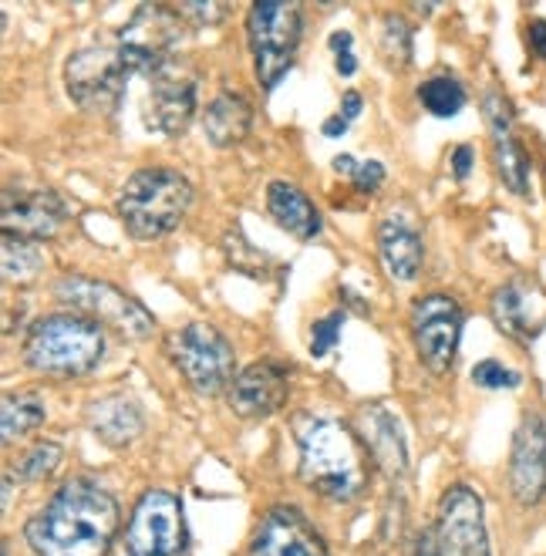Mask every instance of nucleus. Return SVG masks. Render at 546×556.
<instances>
[{"instance_id": "3", "label": "nucleus", "mask_w": 546, "mask_h": 556, "mask_svg": "<svg viewBox=\"0 0 546 556\" xmlns=\"http://www.w3.org/2000/svg\"><path fill=\"white\" fill-rule=\"evenodd\" d=\"M24 362L30 371L75 381L105 362V331L81 314H48L30 324L24 338Z\"/></svg>"}, {"instance_id": "36", "label": "nucleus", "mask_w": 546, "mask_h": 556, "mask_svg": "<svg viewBox=\"0 0 546 556\" xmlns=\"http://www.w3.org/2000/svg\"><path fill=\"white\" fill-rule=\"evenodd\" d=\"M408 556H442L439 540H435V530H422L419 536H415V540H411Z\"/></svg>"}, {"instance_id": "9", "label": "nucleus", "mask_w": 546, "mask_h": 556, "mask_svg": "<svg viewBox=\"0 0 546 556\" xmlns=\"http://www.w3.org/2000/svg\"><path fill=\"white\" fill-rule=\"evenodd\" d=\"M128 78L132 75H128V68L122 64L115 45L81 48L64 64V88H68L72 102L85 112L112 115L122 105Z\"/></svg>"}, {"instance_id": "8", "label": "nucleus", "mask_w": 546, "mask_h": 556, "mask_svg": "<svg viewBox=\"0 0 546 556\" xmlns=\"http://www.w3.org/2000/svg\"><path fill=\"white\" fill-rule=\"evenodd\" d=\"M182 30H186V17L179 14V8H166V4L136 8L115 38L118 58L128 68V75H152L163 64L176 61Z\"/></svg>"}, {"instance_id": "13", "label": "nucleus", "mask_w": 546, "mask_h": 556, "mask_svg": "<svg viewBox=\"0 0 546 556\" xmlns=\"http://www.w3.org/2000/svg\"><path fill=\"white\" fill-rule=\"evenodd\" d=\"M192 115H196V75L182 61H169L158 72H152L142 102V122L149 132L179 139Z\"/></svg>"}, {"instance_id": "33", "label": "nucleus", "mask_w": 546, "mask_h": 556, "mask_svg": "<svg viewBox=\"0 0 546 556\" xmlns=\"http://www.w3.org/2000/svg\"><path fill=\"white\" fill-rule=\"evenodd\" d=\"M351 182H355L358 192L371 195V192H378L381 182H384V166H381L378 159H365V162H358V169H355V176H351Z\"/></svg>"}, {"instance_id": "7", "label": "nucleus", "mask_w": 546, "mask_h": 556, "mask_svg": "<svg viewBox=\"0 0 546 556\" xmlns=\"http://www.w3.org/2000/svg\"><path fill=\"white\" fill-rule=\"evenodd\" d=\"M54 298L68 307L72 314H81L94 324L115 327L122 338L142 341L155 331V317L145 311L142 301L109 280H91L81 274H64L54 283Z\"/></svg>"}, {"instance_id": "38", "label": "nucleus", "mask_w": 546, "mask_h": 556, "mask_svg": "<svg viewBox=\"0 0 546 556\" xmlns=\"http://www.w3.org/2000/svg\"><path fill=\"white\" fill-rule=\"evenodd\" d=\"M361 109H365V98H361L358 91H344V94H341V109H338V115H341L344 122H355V118L361 115Z\"/></svg>"}, {"instance_id": "41", "label": "nucleus", "mask_w": 546, "mask_h": 556, "mask_svg": "<svg viewBox=\"0 0 546 556\" xmlns=\"http://www.w3.org/2000/svg\"><path fill=\"white\" fill-rule=\"evenodd\" d=\"M543 182H546V166H543Z\"/></svg>"}, {"instance_id": "10", "label": "nucleus", "mask_w": 546, "mask_h": 556, "mask_svg": "<svg viewBox=\"0 0 546 556\" xmlns=\"http://www.w3.org/2000/svg\"><path fill=\"white\" fill-rule=\"evenodd\" d=\"M128 556H186L189 530L182 503L169 489H149L136 503L125 527Z\"/></svg>"}, {"instance_id": "27", "label": "nucleus", "mask_w": 546, "mask_h": 556, "mask_svg": "<svg viewBox=\"0 0 546 556\" xmlns=\"http://www.w3.org/2000/svg\"><path fill=\"white\" fill-rule=\"evenodd\" d=\"M45 267V250L41 243H30L21 237H4V280L8 283H30Z\"/></svg>"}, {"instance_id": "35", "label": "nucleus", "mask_w": 546, "mask_h": 556, "mask_svg": "<svg viewBox=\"0 0 546 556\" xmlns=\"http://www.w3.org/2000/svg\"><path fill=\"white\" fill-rule=\"evenodd\" d=\"M472 159H475V149L472 146H456L453 149V176L459 179V182H466L469 179V173H472Z\"/></svg>"}, {"instance_id": "6", "label": "nucleus", "mask_w": 546, "mask_h": 556, "mask_svg": "<svg viewBox=\"0 0 546 556\" xmlns=\"http://www.w3.org/2000/svg\"><path fill=\"white\" fill-rule=\"evenodd\" d=\"M304 38L301 4H270L261 0L246 11V41L253 54V72L264 91H274L291 75Z\"/></svg>"}, {"instance_id": "15", "label": "nucleus", "mask_w": 546, "mask_h": 556, "mask_svg": "<svg viewBox=\"0 0 546 556\" xmlns=\"http://www.w3.org/2000/svg\"><path fill=\"white\" fill-rule=\"evenodd\" d=\"M483 118H486V128H490L493 166H496L499 182L512 195H530L533 162H530V152L523 149L520 136H517V118H512L509 98L499 94V91H486L483 94Z\"/></svg>"}, {"instance_id": "1", "label": "nucleus", "mask_w": 546, "mask_h": 556, "mask_svg": "<svg viewBox=\"0 0 546 556\" xmlns=\"http://www.w3.org/2000/svg\"><path fill=\"white\" fill-rule=\"evenodd\" d=\"M118 503L91 479H68L27 519L24 540L35 556H109L118 536Z\"/></svg>"}, {"instance_id": "16", "label": "nucleus", "mask_w": 546, "mask_h": 556, "mask_svg": "<svg viewBox=\"0 0 546 556\" xmlns=\"http://www.w3.org/2000/svg\"><path fill=\"white\" fill-rule=\"evenodd\" d=\"M509 493L520 506H539L546 500V418L530 412L520 418L509 448Z\"/></svg>"}, {"instance_id": "2", "label": "nucleus", "mask_w": 546, "mask_h": 556, "mask_svg": "<svg viewBox=\"0 0 546 556\" xmlns=\"http://www.w3.org/2000/svg\"><path fill=\"white\" fill-rule=\"evenodd\" d=\"M297 439V472L310 493L331 503H351L365 493L371 459L355 432L334 415L304 412L294 421Z\"/></svg>"}, {"instance_id": "21", "label": "nucleus", "mask_w": 546, "mask_h": 556, "mask_svg": "<svg viewBox=\"0 0 546 556\" xmlns=\"http://www.w3.org/2000/svg\"><path fill=\"white\" fill-rule=\"evenodd\" d=\"M378 256L384 270H389V277L398 283H411L422 274L426 243L411 213H402V210L384 213V219L378 223Z\"/></svg>"}, {"instance_id": "29", "label": "nucleus", "mask_w": 546, "mask_h": 556, "mask_svg": "<svg viewBox=\"0 0 546 556\" xmlns=\"http://www.w3.org/2000/svg\"><path fill=\"white\" fill-rule=\"evenodd\" d=\"M61 445L58 442H38V445H30L24 455H21V463H17V476L27 479V482H41L48 479L58 466H61Z\"/></svg>"}, {"instance_id": "30", "label": "nucleus", "mask_w": 546, "mask_h": 556, "mask_svg": "<svg viewBox=\"0 0 546 556\" xmlns=\"http://www.w3.org/2000/svg\"><path fill=\"white\" fill-rule=\"evenodd\" d=\"M472 384L486 388V391H512L523 384V375L506 368L503 362H496V357H486V362H479L472 368Z\"/></svg>"}, {"instance_id": "12", "label": "nucleus", "mask_w": 546, "mask_h": 556, "mask_svg": "<svg viewBox=\"0 0 546 556\" xmlns=\"http://www.w3.org/2000/svg\"><path fill=\"white\" fill-rule=\"evenodd\" d=\"M435 540L442 556H493L486 506L472 485H448L435 509Z\"/></svg>"}, {"instance_id": "23", "label": "nucleus", "mask_w": 546, "mask_h": 556, "mask_svg": "<svg viewBox=\"0 0 546 556\" xmlns=\"http://www.w3.org/2000/svg\"><path fill=\"white\" fill-rule=\"evenodd\" d=\"M250 128H253V105L246 94L233 88H223L203 112V132L216 149L240 146L250 136Z\"/></svg>"}, {"instance_id": "20", "label": "nucleus", "mask_w": 546, "mask_h": 556, "mask_svg": "<svg viewBox=\"0 0 546 556\" xmlns=\"http://www.w3.org/2000/svg\"><path fill=\"white\" fill-rule=\"evenodd\" d=\"M355 432L368 452L371 466L381 476L402 479L408 472V442H405L398 415L389 405H381V402L361 405V412L355 418Z\"/></svg>"}, {"instance_id": "32", "label": "nucleus", "mask_w": 546, "mask_h": 556, "mask_svg": "<svg viewBox=\"0 0 546 556\" xmlns=\"http://www.w3.org/2000/svg\"><path fill=\"white\" fill-rule=\"evenodd\" d=\"M351 45H355V38H351L347 30H334V35H331L334 68H338V75H344V78H351V75L358 72V58H355V51H351Z\"/></svg>"}, {"instance_id": "39", "label": "nucleus", "mask_w": 546, "mask_h": 556, "mask_svg": "<svg viewBox=\"0 0 546 556\" xmlns=\"http://www.w3.org/2000/svg\"><path fill=\"white\" fill-rule=\"evenodd\" d=\"M355 169H358L355 155H334V173L338 176H355Z\"/></svg>"}, {"instance_id": "31", "label": "nucleus", "mask_w": 546, "mask_h": 556, "mask_svg": "<svg viewBox=\"0 0 546 556\" xmlns=\"http://www.w3.org/2000/svg\"><path fill=\"white\" fill-rule=\"evenodd\" d=\"M341 331H344V311H334L328 317H320L310 327V357H328L338 348Z\"/></svg>"}, {"instance_id": "34", "label": "nucleus", "mask_w": 546, "mask_h": 556, "mask_svg": "<svg viewBox=\"0 0 546 556\" xmlns=\"http://www.w3.org/2000/svg\"><path fill=\"white\" fill-rule=\"evenodd\" d=\"M227 11H230V8H223V4H179V14H182L186 21H196L200 27H203V24H206V27L219 24L223 17H227Z\"/></svg>"}, {"instance_id": "37", "label": "nucleus", "mask_w": 546, "mask_h": 556, "mask_svg": "<svg viewBox=\"0 0 546 556\" xmlns=\"http://www.w3.org/2000/svg\"><path fill=\"white\" fill-rule=\"evenodd\" d=\"M526 38H530V48H533V54L539 58V61H546V21H530V27H526Z\"/></svg>"}, {"instance_id": "22", "label": "nucleus", "mask_w": 546, "mask_h": 556, "mask_svg": "<svg viewBox=\"0 0 546 556\" xmlns=\"http://www.w3.org/2000/svg\"><path fill=\"white\" fill-rule=\"evenodd\" d=\"M267 213L274 216V223L283 233H291L297 240H314L325 230V219H320V210L314 206L310 195L287 179H274L267 186Z\"/></svg>"}, {"instance_id": "40", "label": "nucleus", "mask_w": 546, "mask_h": 556, "mask_svg": "<svg viewBox=\"0 0 546 556\" xmlns=\"http://www.w3.org/2000/svg\"><path fill=\"white\" fill-rule=\"evenodd\" d=\"M344 132H347V122H344V118H341V115L334 112V115H331V118L325 122V136H328V139H341Z\"/></svg>"}, {"instance_id": "24", "label": "nucleus", "mask_w": 546, "mask_h": 556, "mask_svg": "<svg viewBox=\"0 0 546 556\" xmlns=\"http://www.w3.org/2000/svg\"><path fill=\"white\" fill-rule=\"evenodd\" d=\"M88 425H91V432H94V439H99V442H105L112 448H122V445L139 439L145 418H142V408H139L136 399L109 395V399L91 402Z\"/></svg>"}, {"instance_id": "19", "label": "nucleus", "mask_w": 546, "mask_h": 556, "mask_svg": "<svg viewBox=\"0 0 546 556\" xmlns=\"http://www.w3.org/2000/svg\"><path fill=\"white\" fill-rule=\"evenodd\" d=\"M490 314L499 331L520 344H530L543 334L546 327V293L539 283L526 277H512L503 287H496Z\"/></svg>"}, {"instance_id": "11", "label": "nucleus", "mask_w": 546, "mask_h": 556, "mask_svg": "<svg viewBox=\"0 0 546 556\" xmlns=\"http://www.w3.org/2000/svg\"><path fill=\"white\" fill-rule=\"evenodd\" d=\"M466 327V311L453 293H426L411 304V341L419 362L432 375H448L456 368L459 341Z\"/></svg>"}, {"instance_id": "5", "label": "nucleus", "mask_w": 546, "mask_h": 556, "mask_svg": "<svg viewBox=\"0 0 546 556\" xmlns=\"http://www.w3.org/2000/svg\"><path fill=\"white\" fill-rule=\"evenodd\" d=\"M163 351L182 381L203 399H213L219 391H230L237 381V351L219 327L206 320H189L166 334Z\"/></svg>"}, {"instance_id": "26", "label": "nucleus", "mask_w": 546, "mask_h": 556, "mask_svg": "<svg viewBox=\"0 0 546 556\" xmlns=\"http://www.w3.org/2000/svg\"><path fill=\"white\" fill-rule=\"evenodd\" d=\"M469 102V91L466 85L448 75V72H439V75H429L422 85H419V105L432 115V118H456Z\"/></svg>"}, {"instance_id": "25", "label": "nucleus", "mask_w": 546, "mask_h": 556, "mask_svg": "<svg viewBox=\"0 0 546 556\" xmlns=\"http://www.w3.org/2000/svg\"><path fill=\"white\" fill-rule=\"evenodd\" d=\"M48 418L45 402L35 395V391H11L4 395V405H0V429H4V445L30 435L35 429H41Z\"/></svg>"}, {"instance_id": "28", "label": "nucleus", "mask_w": 546, "mask_h": 556, "mask_svg": "<svg viewBox=\"0 0 546 556\" xmlns=\"http://www.w3.org/2000/svg\"><path fill=\"white\" fill-rule=\"evenodd\" d=\"M381 51L389 54V61L398 64V68H405L411 61V24L402 14L381 17Z\"/></svg>"}, {"instance_id": "4", "label": "nucleus", "mask_w": 546, "mask_h": 556, "mask_svg": "<svg viewBox=\"0 0 546 556\" xmlns=\"http://www.w3.org/2000/svg\"><path fill=\"white\" fill-rule=\"evenodd\" d=\"M192 206V182L169 166L139 169L118 192V219L136 240L169 237Z\"/></svg>"}, {"instance_id": "17", "label": "nucleus", "mask_w": 546, "mask_h": 556, "mask_svg": "<svg viewBox=\"0 0 546 556\" xmlns=\"http://www.w3.org/2000/svg\"><path fill=\"white\" fill-rule=\"evenodd\" d=\"M250 556H331L320 530L297 506H274L253 530Z\"/></svg>"}, {"instance_id": "18", "label": "nucleus", "mask_w": 546, "mask_h": 556, "mask_svg": "<svg viewBox=\"0 0 546 556\" xmlns=\"http://www.w3.org/2000/svg\"><path fill=\"white\" fill-rule=\"evenodd\" d=\"M287 395H291V365L274 357L246 365L227 391L230 408L240 418H270L287 405Z\"/></svg>"}, {"instance_id": "14", "label": "nucleus", "mask_w": 546, "mask_h": 556, "mask_svg": "<svg viewBox=\"0 0 546 556\" xmlns=\"http://www.w3.org/2000/svg\"><path fill=\"white\" fill-rule=\"evenodd\" d=\"M64 219H68V203L48 186H8L4 206H0V226L4 237H21L30 243L51 240Z\"/></svg>"}]
</instances>
